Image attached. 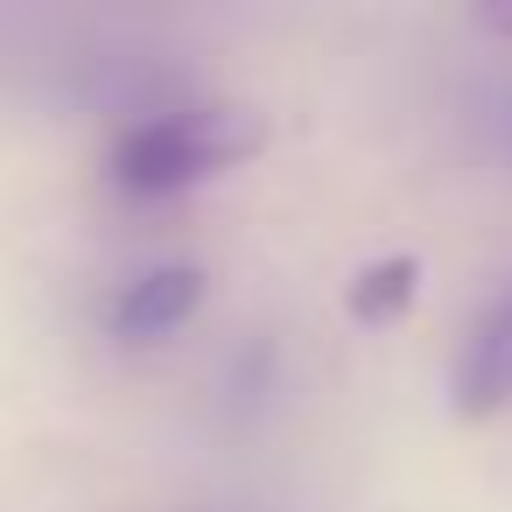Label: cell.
Returning <instances> with one entry per match:
<instances>
[{
	"label": "cell",
	"mask_w": 512,
	"mask_h": 512,
	"mask_svg": "<svg viewBox=\"0 0 512 512\" xmlns=\"http://www.w3.org/2000/svg\"><path fill=\"white\" fill-rule=\"evenodd\" d=\"M197 302H204V274H197V267H148V274H134V281L113 295L106 330H113V344L141 351V344L176 337V330L197 316Z\"/></svg>",
	"instance_id": "obj_3"
},
{
	"label": "cell",
	"mask_w": 512,
	"mask_h": 512,
	"mask_svg": "<svg viewBox=\"0 0 512 512\" xmlns=\"http://www.w3.org/2000/svg\"><path fill=\"white\" fill-rule=\"evenodd\" d=\"M449 407L463 421H491L512 407V288L463 330L456 365H449Z\"/></svg>",
	"instance_id": "obj_2"
},
{
	"label": "cell",
	"mask_w": 512,
	"mask_h": 512,
	"mask_svg": "<svg viewBox=\"0 0 512 512\" xmlns=\"http://www.w3.org/2000/svg\"><path fill=\"white\" fill-rule=\"evenodd\" d=\"M414 281H421V267H414V253H393V260H372L358 281H351V295H344V309H351V323H393L407 302H414Z\"/></svg>",
	"instance_id": "obj_4"
},
{
	"label": "cell",
	"mask_w": 512,
	"mask_h": 512,
	"mask_svg": "<svg viewBox=\"0 0 512 512\" xmlns=\"http://www.w3.org/2000/svg\"><path fill=\"white\" fill-rule=\"evenodd\" d=\"M484 29H491V36H512V8H491V15H484Z\"/></svg>",
	"instance_id": "obj_6"
},
{
	"label": "cell",
	"mask_w": 512,
	"mask_h": 512,
	"mask_svg": "<svg viewBox=\"0 0 512 512\" xmlns=\"http://www.w3.org/2000/svg\"><path fill=\"white\" fill-rule=\"evenodd\" d=\"M470 127H477L484 155L512 169V78H491V85L470 99Z\"/></svg>",
	"instance_id": "obj_5"
},
{
	"label": "cell",
	"mask_w": 512,
	"mask_h": 512,
	"mask_svg": "<svg viewBox=\"0 0 512 512\" xmlns=\"http://www.w3.org/2000/svg\"><path fill=\"white\" fill-rule=\"evenodd\" d=\"M260 141H267V120L239 99H169V106L134 113L113 134L106 176L120 197H183L239 169Z\"/></svg>",
	"instance_id": "obj_1"
}]
</instances>
